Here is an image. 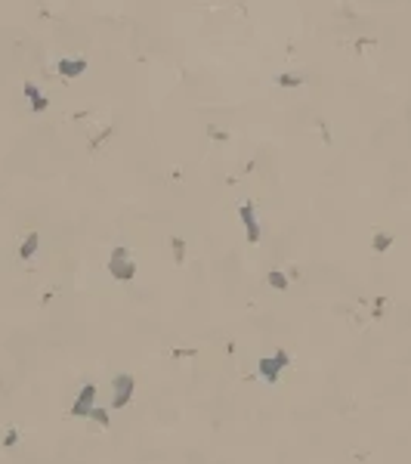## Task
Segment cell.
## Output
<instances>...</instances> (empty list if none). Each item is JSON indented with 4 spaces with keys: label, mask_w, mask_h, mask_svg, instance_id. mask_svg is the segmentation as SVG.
<instances>
[{
    "label": "cell",
    "mask_w": 411,
    "mask_h": 464,
    "mask_svg": "<svg viewBox=\"0 0 411 464\" xmlns=\"http://www.w3.org/2000/svg\"><path fill=\"white\" fill-rule=\"evenodd\" d=\"M288 362H291V356H288L284 350H278L272 359H260V374H263L269 384H275V381H278V371H281Z\"/></svg>",
    "instance_id": "1"
},
{
    "label": "cell",
    "mask_w": 411,
    "mask_h": 464,
    "mask_svg": "<svg viewBox=\"0 0 411 464\" xmlns=\"http://www.w3.org/2000/svg\"><path fill=\"white\" fill-rule=\"evenodd\" d=\"M108 269H111V273H115L118 279H133V276H136V263H133V260H127V251H124V248H118L115 254H111Z\"/></svg>",
    "instance_id": "2"
},
{
    "label": "cell",
    "mask_w": 411,
    "mask_h": 464,
    "mask_svg": "<svg viewBox=\"0 0 411 464\" xmlns=\"http://www.w3.org/2000/svg\"><path fill=\"white\" fill-rule=\"evenodd\" d=\"M130 396H133V378H130V374H118V378H115V396H111V409L127 405Z\"/></svg>",
    "instance_id": "3"
},
{
    "label": "cell",
    "mask_w": 411,
    "mask_h": 464,
    "mask_svg": "<svg viewBox=\"0 0 411 464\" xmlns=\"http://www.w3.org/2000/svg\"><path fill=\"white\" fill-rule=\"evenodd\" d=\"M93 399H96V387H93V384H84V390L78 393V399H74V405H71V415H78V418L90 415V412H93Z\"/></svg>",
    "instance_id": "4"
},
{
    "label": "cell",
    "mask_w": 411,
    "mask_h": 464,
    "mask_svg": "<svg viewBox=\"0 0 411 464\" xmlns=\"http://www.w3.org/2000/svg\"><path fill=\"white\" fill-rule=\"evenodd\" d=\"M238 214H241V220H244V226H247V239H250V242H260V226H257V220H254V208H250V201H244Z\"/></svg>",
    "instance_id": "5"
},
{
    "label": "cell",
    "mask_w": 411,
    "mask_h": 464,
    "mask_svg": "<svg viewBox=\"0 0 411 464\" xmlns=\"http://www.w3.org/2000/svg\"><path fill=\"white\" fill-rule=\"evenodd\" d=\"M84 71H87V59H62L59 62V74H65V77H78Z\"/></svg>",
    "instance_id": "6"
},
{
    "label": "cell",
    "mask_w": 411,
    "mask_h": 464,
    "mask_svg": "<svg viewBox=\"0 0 411 464\" xmlns=\"http://www.w3.org/2000/svg\"><path fill=\"white\" fill-rule=\"evenodd\" d=\"M25 96L31 99V108H34V111H44V108H47V96L37 93V87H34V84H25Z\"/></svg>",
    "instance_id": "7"
},
{
    "label": "cell",
    "mask_w": 411,
    "mask_h": 464,
    "mask_svg": "<svg viewBox=\"0 0 411 464\" xmlns=\"http://www.w3.org/2000/svg\"><path fill=\"white\" fill-rule=\"evenodd\" d=\"M37 242H41V236H37V232H31V236L22 242V248H19V257H22V260H31L34 251H37Z\"/></svg>",
    "instance_id": "8"
},
{
    "label": "cell",
    "mask_w": 411,
    "mask_h": 464,
    "mask_svg": "<svg viewBox=\"0 0 411 464\" xmlns=\"http://www.w3.org/2000/svg\"><path fill=\"white\" fill-rule=\"evenodd\" d=\"M278 84L281 87H297V84H303V74H278Z\"/></svg>",
    "instance_id": "9"
},
{
    "label": "cell",
    "mask_w": 411,
    "mask_h": 464,
    "mask_svg": "<svg viewBox=\"0 0 411 464\" xmlns=\"http://www.w3.org/2000/svg\"><path fill=\"white\" fill-rule=\"evenodd\" d=\"M393 245V239L387 236V232H377V239H374V251H387Z\"/></svg>",
    "instance_id": "10"
},
{
    "label": "cell",
    "mask_w": 411,
    "mask_h": 464,
    "mask_svg": "<svg viewBox=\"0 0 411 464\" xmlns=\"http://www.w3.org/2000/svg\"><path fill=\"white\" fill-rule=\"evenodd\" d=\"M269 285H272V288H278V291H281V288H288V279H284V276H281V273H269Z\"/></svg>",
    "instance_id": "11"
},
{
    "label": "cell",
    "mask_w": 411,
    "mask_h": 464,
    "mask_svg": "<svg viewBox=\"0 0 411 464\" xmlns=\"http://www.w3.org/2000/svg\"><path fill=\"white\" fill-rule=\"evenodd\" d=\"M90 418H96V421L102 424V427L108 424V412H102V409H93V412H90Z\"/></svg>",
    "instance_id": "12"
},
{
    "label": "cell",
    "mask_w": 411,
    "mask_h": 464,
    "mask_svg": "<svg viewBox=\"0 0 411 464\" xmlns=\"http://www.w3.org/2000/svg\"><path fill=\"white\" fill-rule=\"evenodd\" d=\"M173 251H176V260H182V239H173Z\"/></svg>",
    "instance_id": "13"
},
{
    "label": "cell",
    "mask_w": 411,
    "mask_h": 464,
    "mask_svg": "<svg viewBox=\"0 0 411 464\" xmlns=\"http://www.w3.org/2000/svg\"><path fill=\"white\" fill-rule=\"evenodd\" d=\"M16 440H19V430H10V437H7V440H4V446H13V443H16Z\"/></svg>",
    "instance_id": "14"
}]
</instances>
